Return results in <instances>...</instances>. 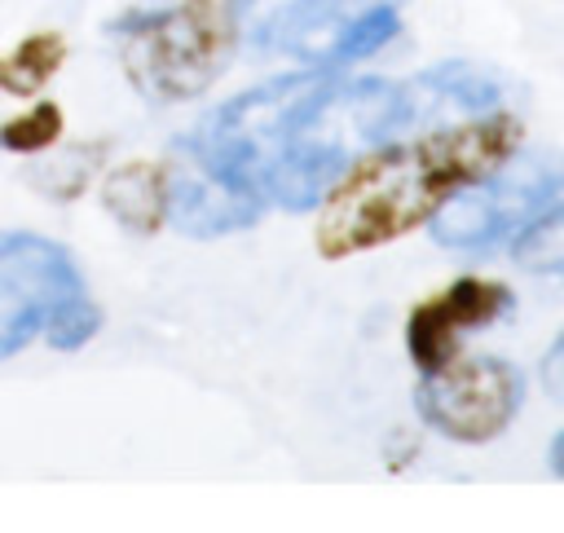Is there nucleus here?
<instances>
[{
	"mask_svg": "<svg viewBox=\"0 0 564 533\" xmlns=\"http://www.w3.org/2000/svg\"><path fill=\"white\" fill-rule=\"evenodd\" d=\"M106 145H75V150H66L62 159H44V172H31V185H40L44 189V198H75L79 189H84V181L93 176V167H97V154H101Z\"/></svg>",
	"mask_w": 564,
	"mask_h": 533,
	"instance_id": "obj_16",
	"label": "nucleus"
},
{
	"mask_svg": "<svg viewBox=\"0 0 564 533\" xmlns=\"http://www.w3.org/2000/svg\"><path fill=\"white\" fill-rule=\"evenodd\" d=\"M101 322H106V313H101V304H97L88 291L62 295V300H53V304L44 308L40 339H44L48 348H57V352H79L88 339H97Z\"/></svg>",
	"mask_w": 564,
	"mask_h": 533,
	"instance_id": "obj_14",
	"label": "nucleus"
},
{
	"mask_svg": "<svg viewBox=\"0 0 564 533\" xmlns=\"http://www.w3.org/2000/svg\"><path fill=\"white\" fill-rule=\"evenodd\" d=\"M251 0H172L110 22L128 84L150 101H194L247 40Z\"/></svg>",
	"mask_w": 564,
	"mask_h": 533,
	"instance_id": "obj_2",
	"label": "nucleus"
},
{
	"mask_svg": "<svg viewBox=\"0 0 564 533\" xmlns=\"http://www.w3.org/2000/svg\"><path fill=\"white\" fill-rule=\"evenodd\" d=\"M97 198L119 229L154 238L167 225V159H123L106 172Z\"/></svg>",
	"mask_w": 564,
	"mask_h": 533,
	"instance_id": "obj_10",
	"label": "nucleus"
},
{
	"mask_svg": "<svg viewBox=\"0 0 564 533\" xmlns=\"http://www.w3.org/2000/svg\"><path fill=\"white\" fill-rule=\"evenodd\" d=\"M560 194H564V154L520 145L507 163H498L489 176L454 194L432 216V238L445 251L489 255L494 247H507L520 233V225L533 220Z\"/></svg>",
	"mask_w": 564,
	"mask_h": 533,
	"instance_id": "obj_3",
	"label": "nucleus"
},
{
	"mask_svg": "<svg viewBox=\"0 0 564 533\" xmlns=\"http://www.w3.org/2000/svg\"><path fill=\"white\" fill-rule=\"evenodd\" d=\"M524 145V123L511 110H485L449 123H427L423 132H397L361 150L322 194L313 247L322 260H348L379 251L423 225L507 163Z\"/></svg>",
	"mask_w": 564,
	"mask_h": 533,
	"instance_id": "obj_1",
	"label": "nucleus"
},
{
	"mask_svg": "<svg viewBox=\"0 0 564 533\" xmlns=\"http://www.w3.org/2000/svg\"><path fill=\"white\" fill-rule=\"evenodd\" d=\"M401 35V13L397 4H361L357 13H348L339 22V31L326 40V48L317 53V66H330V70H348L352 62L388 48L392 40Z\"/></svg>",
	"mask_w": 564,
	"mask_h": 533,
	"instance_id": "obj_11",
	"label": "nucleus"
},
{
	"mask_svg": "<svg viewBox=\"0 0 564 533\" xmlns=\"http://www.w3.org/2000/svg\"><path fill=\"white\" fill-rule=\"evenodd\" d=\"M524 405V374L494 352H458L449 366L419 374L414 414L427 432L454 445L498 440Z\"/></svg>",
	"mask_w": 564,
	"mask_h": 533,
	"instance_id": "obj_4",
	"label": "nucleus"
},
{
	"mask_svg": "<svg viewBox=\"0 0 564 533\" xmlns=\"http://www.w3.org/2000/svg\"><path fill=\"white\" fill-rule=\"evenodd\" d=\"M62 137V106L57 101H35L31 110L13 115L0 123V150L4 154H44Z\"/></svg>",
	"mask_w": 564,
	"mask_h": 533,
	"instance_id": "obj_15",
	"label": "nucleus"
},
{
	"mask_svg": "<svg viewBox=\"0 0 564 533\" xmlns=\"http://www.w3.org/2000/svg\"><path fill=\"white\" fill-rule=\"evenodd\" d=\"M66 62V35L62 31H31L9 53H0V93L9 97H35Z\"/></svg>",
	"mask_w": 564,
	"mask_h": 533,
	"instance_id": "obj_12",
	"label": "nucleus"
},
{
	"mask_svg": "<svg viewBox=\"0 0 564 533\" xmlns=\"http://www.w3.org/2000/svg\"><path fill=\"white\" fill-rule=\"evenodd\" d=\"M516 308V291L502 278L489 273H458L449 286H441L436 295L419 300L405 317V352L414 361L419 374L449 366L467 335L502 322Z\"/></svg>",
	"mask_w": 564,
	"mask_h": 533,
	"instance_id": "obj_5",
	"label": "nucleus"
},
{
	"mask_svg": "<svg viewBox=\"0 0 564 533\" xmlns=\"http://www.w3.org/2000/svg\"><path fill=\"white\" fill-rule=\"evenodd\" d=\"M538 379H542V392H546L555 405H564V330H560V335L551 339V348L542 352Z\"/></svg>",
	"mask_w": 564,
	"mask_h": 533,
	"instance_id": "obj_17",
	"label": "nucleus"
},
{
	"mask_svg": "<svg viewBox=\"0 0 564 533\" xmlns=\"http://www.w3.org/2000/svg\"><path fill=\"white\" fill-rule=\"evenodd\" d=\"M507 251L511 264L529 278H564V194L546 203L533 220H524Z\"/></svg>",
	"mask_w": 564,
	"mask_h": 533,
	"instance_id": "obj_13",
	"label": "nucleus"
},
{
	"mask_svg": "<svg viewBox=\"0 0 564 533\" xmlns=\"http://www.w3.org/2000/svg\"><path fill=\"white\" fill-rule=\"evenodd\" d=\"M264 211H269L264 198L220 176L189 150L176 145V154L167 159V225H176L181 233L189 238L238 233V229H251Z\"/></svg>",
	"mask_w": 564,
	"mask_h": 533,
	"instance_id": "obj_6",
	"label": "nucleus"
},
{
	"mask_svg": "<svg viewBox=\"0 0 564 533\" xmlns=\"http://www.w3.org/2000/svg\"><path fill=\"white\" fill-rule=\"evenodd\" d=\"M405 88V110L410 123H441V115L449 119H467V115H485L502 106V79L467 57H449L436 66H423L419 75L401 79Z\"/></svg>",
	"mask_w": 564,
	"mask_h": 533,
	"instance_id": "obj_8",
	"label": "nucleus"
},
{
	"mask_svg": "<svg viewBox=\"0 0 564 533\" xmlns=\"http://www.w3.org/2000/svg\"><path fill=\"white\" fill-rule=\"evenodd\" d=\"M79 291H88V282L66 242L31 229H0V313L31 304L48 308L53 300Z\"/></svg>",
	"mask_w": 564,
	"mask_h": 533,
	"instance_id": "obj_7",
	"label": "nucleus"
},
{
	"mask_svg": "<svg viewBox=\"0 0 564 533\" xmlns=\"http://www.w3.org/2000/svg\"><path fill=\"white\" fill-rule=\"evenodd\" d=\"M352 0H251L247 40L269 53H317L348 18Z\"/></svg>",
	"mask_w": 564,
	"mask_h": 533,
	"instance_id": "obj_9",
	"label": "nucleus"
},
{
	"mask_svg": "<svg viewBox=\"0 0 564 533\" xmlns=\"http://www.w3.org/2000/svg\"><path fill=\"white\" fill-rule=\"evenodd\" d=\"M366 4H401V0H366Z\"/></svg>",
	"mask_w": 564,
	"mask_h": 533,
	"instance_id": "obj_19",
	"label": "nucleus"
},
{
	"mask_svg": "<svg viewBox=\"0 0 564 533\" xmlns=\"http://www.w3.org/2000/svg\"><path fill=\"white\" fill-rule=\"evenodd\" d=\"M546 467H551L555 480H564V432H555V440H551V449H546Z\"/></svg>",
	"mask_w": 564,
	"mask_h": 533,
	"instance_id": "obj_18",
	"label": "nucleus"
}]
</instances>
